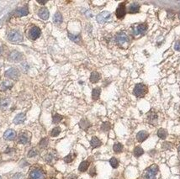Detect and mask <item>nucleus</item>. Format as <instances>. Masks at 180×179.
<instances>
[{
    "label": "nucleus",
    "mask_w": 180,
    "mask_h": 179,
    "mask_svg": "<svg viewBox=\"0 0 180 179\" xmlns=\"http://www.w3.org/2000/svg\"><path fill=\"white\" fill-rule=\"evenodd\" d=\"M158 172V167L157 165L150 166L143 174L144 179H157V174Z\"/></svg>",
    "instance_id": "1"
},
{
    "label": "nucleus",
    "mask_w": 180,
    "mask_h": 179,
    "mask_svg": "<svg viewBox=\"0 0 180 179\" xmlns=\"http://www.w3.org/2000/svg\"><path fill=\"white\" fill-rule=\"evenodd\" d=\"M115 42L119 46L125 48L129 44V37L125 33L120 32V33L117 34V35L115 36Z\"/></svg>",
    "instance_id": "2"
},
{
    "label": "nucleus",
    "mask_w": 180,
    "mask_h": 179,
    "mask_svg": "<svg viewBox=\"0 0 180 179\" xmlns=\"http://www.w3.org/2000/svg\"><path fill=\"white\" fill-rule=\"evenodd\" d=\"M147 93V87L143 83H138L135 86L134 88V94L138 98H142Z\"/></svg>",
    "instance_id": "3"
},
{
    "label": "nucleus",
    "mask_w": 180,
    "mask_h": 179,
    "mask_svg": "<svg viewBox=\"0 0 180 179\" xmlns=\"http://www.w3.org/2000/svg\"><path fill=\"white\" fill-rule=\"evenodd\" d=\"M8 39L11 42L19 43V42H21L23 41V36H22V35L19 31H17V30H12V31H10L9 33Z\"/></svg>",
    "instance_id": "4"
},
{
    "label": "nucleus",
    "mask_w": 180,
    "mask_h": 179,
    "mask_svg": "<svg viewBox=\"0 0 180 179\" xmlns=\"http://www.w3.org/2000/svg\"><path fill=\"white\" fill-rule=\"evenodd\" d=\"M147 25L146 24H137L133 26L132 32H133L134 35L138 36V35L144 34L147 31Z\"/></svg>",
    "instance_id": "5"
},
{
    "label": "nucleus",
    "mask_w": 180,
    "mask_h": 179,
    "mask_svg": "<svg viewBox=\"0 0 180 179\" xmlns=\"http://www.w3.org/2000/svg\"><path fill=\"white\" fill-rule=\"evenodd\" d=\"M29 178L31 179H45V173L40 168H34L29 172Z\"/></svg>",
    "instance_id": "6"
},
{
    "label": "nucleus",
    "mask_w": 180,
    "mask_h": 179,
    "mask_svg": "<svg viewBox=\"0 0 180 179\" xmlns=\"http://www.w3.org/2000/svg\"><path fill=\"white\" fill-rule=\"evenodd\" d=\"M41 35V29L36 26H33L30 28V29L29 30V37L35 41L36 39H38Z\"/></svg>",
    "instance_id": "7"
},
{
    "label": "nucleus",
    "mask_w": 180,
    "mask_h": 179,
    "mask_svg": "<svg viewBox=\"0 0 180 179\" xmlns=\"http://www.w3.org/2000/svg\"><path fill=\"white\" fill-rule=\"evenodd\" d=\"M111 14L108 11H104L97 16V21L98 23H104L110 19Z\"/></svg>",
    "instance_id": "8"
},
{
    "label": "nucleus",
    "mask_w": 180,
    "mask_h": 179,
    "mask_svg": "<svg viewBox=\"0 0 180 179\" xmlns=\"http://www.w3.org/2000/svg\"><path fill=\"white\" fill-rule=\"evenodd\" d=\"M19 75V71L16 68L9 69V70L6 71V72H5V76H6L7 77L10 78V79H14V80L18 78Z\"/></svg>",
    "instance_id": "9"
},
{
    "label": "nucleus",
    "mask_w": 180,
    "mask_h": 179,
    "mask_svg": "<svg viewBox=\"0 0 180 179\" xmlns=\"http://www.w3.org/2000/svg\"><path fill=\"white\" fill-rule=\"evenodd\" d=\"M125 15V5L124 3H120L116 9V16L118 19H123Z\"/></svg>",
    "instance_id": "10"
},
{
    "label": "nucleus",
    "mask_w": 180,
    "mask_h": 179,
    "mask_svg": "<svg viewBox=\"0 0 180 179\" xmlns=\"http://www.w3.org/2000/svg\"><path fill=\"white\" fill-rule=\"evenodd\" d=\"M15 136H16V133H15V131L13 130H6L4 132V135H3V138L5 140H14Z\"/></svg>",
    "instance_id": "11"
},
{
    "label": "nucleus",
    "mask_w": 180,
    "mask_h": 179,
    "mask_svg": "<svg viewBox=\"0 0 180 179\" xmlns=\"http://www.w3.org/2000/svg\"><path fill=\"white\" fill-rule=\"evenodd\" d=\"M148 136H149V134L147 131L141 130L137 135V140H138L139 142H143L145 140L147 139Z\"/></svg>",
    "instance_id": "12"
},
{
    "label": "nucleus",
    "mask_w": 180,
    "mask_h": 179,
    "mask_svg": "<svg viewBox=\"0 0 180 179\" xmlns=\"http://www.w3.org/2000/svg\"><path fill=\"white\" fill-rule=\"evenodd\" d=\"M25 120V114L24 113L19 114L16 115V117L14 119V123L15 124H22Z\"/></svg>",
    "instance_id": "13"
},
{
    "label": "nucleus",
    "mask_w": 180,
    "mask_h": 179,
    "mask_svg": "<svg viewBox=\"0 0 180 179\" xmlns=\"http://www.w3.org/2000/svg\"><path fill=\"white\" fill-rule=\"evenodd\" d=\"M9 59L12 61H19L22 59V55L19 52L14 51L13 52H11V54L9 55Z\"/></svg>",
    "instance_id": "14"
},
{
    "label": "nucleus",
    "mask_w": 180,
    "mask_h": 179,
    "mask_svg": "<svg viewBox=\"0 0 180 179\" xmlns=\"http://www.w3.org/2000/svg\"><path fill=\"white\" fill-rule=\"evenodd\" d=\"M49 15H50V14H49V11H48V9H46V8H42V9H41L39 10V16H40L41 19H44V20L48 19Z\"/></svg>",
    "instance_id": "15"
},
{
    "label": "nucleus",
    "mask_w": 180,
    "mask_h": 179,
    "mask_svg": "<svg viewBox=\"0 0 180 179\" xmlns=\"http://www.w3.org/2000/svg\"><path fill=\"white\" fill-rule=\"evenodd\" d=\"M140 11V5L137 3H133L129 7V13L130 14H137Z\"/></svg>",
    "instance_id": "16"
},
{
    "label": "nucleus",
    "mask_w": 180,
    "mask_h": 179,
    "mask_svg": "<svg viewBox=\"0 0 180 179\" xmlns=\"http://www.w3.org/2000/svg\"><path fill=\"white\" fill-rule=\"evenodd\" d=\"M147 120L149 123L153 124H156L157 123V115L153 113V112H150L147 115Z\"/></svg>",
    "instance_id": "17"
},
{
    "label": "nucleus",
    "mask_w": 180,
    "mask_h": 179,
    "mask_svg": "<svg viewBox=\"0 0 180 179\" xmlns=\"http://www.w3.org/2000/svg\"><path fill=\"white\" fill-rule=\"evenodd\" d=\"M15 14H16L17 16H19V17L25 16V15H27L29 14V9H28V8H26V7H22V8L17 9L16 12H15Z\"/></svg>",
    "instance_id": "18"
},
{
    "label": "nucleus",
    "mask_w": 180,
    "mask_h": 179,
    "mask_svg": "<svg viewBox=\"0 0 180 179\" xmlns=\"http://www.w3.org/2000/svg\"><path fill=\"white\" fill-rule=\"evenodd\" d=\"M100 79V74L97 71H94L91 73L90 76V82L92 83H96L99 81Z\"/></svg>",
    "instance_id": "19"
},
{
    "label": "nucleus",
    "mask_w": 180,
    "mask_h": 179,
    "mask_svg": "<svg viewBox=\"0 0 180 179\" xmlns=\"http://www.w3.org/2000/svg\"><path fill=\"white\" fill-rule=\"evenodd\" d=\"M90 144L92 146L93 148H97L98 146H100L102 145V142L100 141L99 139H98L97 137H93L91 139V141H90Z\"/></svg>",
    "instance_id": "20"
},
{
    "label": "nucleus",
    "mask_w": 180,
    "mask_h": 179,
    "mask_svg": "<svg viewBox=\"0 0 180 179\" xmlns=\"http://www.w3.org/2000/svg\"><path fill=\"white\" fill-rule=\"evenodd\" d=\"M19 142L20 144H24V145L27 144L29 142V137L25 133H23L19 136Z\"/></svg>",
    "instance_id": "21"
},
{
    "label": "nucleus",
    "mask_w": 180,
    "mask_h": 179,
    "mask_svg": "<svg viewBox=\"0 0 180 179\" xmlns=\"http://www.w3.org/2000/svg\"><path fill=\"white\" fill-rule=\"evenodd\" d=\"M88 166H89V162L88 161H83V162H81V164L79 165L78 170L82 172H84L88 170Z\"/></svg>",
    "instance_id": "22"
},
{
    "label": "nucleus",
    "mask_w": 180,
    "mask_h": 179,
    "mask_svg": "<svg viewBox=\"0 0 180 179\" xmlns=\"http://www.w3.org/2000/svg\"><path fill=\"white\" fill-rule=\"evenodd\" d=\"M100 94H101V89L99 87H96L93 90L92 92V98L94 100H97L98 99V98L100 96Z\"/></svg>",
    "instance_id": "23"
},
{
    "label": "nucleus",
    "mask_w": 180,
    "mask_h": 179,
    "mask_svg": "<svg viewBox=\"0 0 180 179\" xmlns=\"http://www.w3.org/2000/svg\"><path fill=\"white\" fill-rule=\"evenodd\" d=\"M157 136H158V137L160 138V139H163V140H164V139H166L167 136V132L166 130H164V129H159L158 130H157Z\"/></svg>",
    "instance_id": "24"
},
{
    "label": "nucleus",
    "mask_w": 180,
    "mask_h": 179,
    "mask_svg": "<svg viewBox=\"0 0 180 179\" xmlns=\"http://www.w3.org/2000/svg\"><path fill=\"white\" fill-rule=\"evenodd\" d=\"M53 20H54L56 24H61L62 22V15L59 12L56 13L55 15H54V18H53Z\"/></svg>",
    "instance_id": "25"
},
{
    "label": "nucleus",
    "mask_w": 180,
    "mask_h": 179,
    "mask_svg": "<svg viewBox=\"0 0 180 179\" xmlns=\"http://www.w3.org/2000/svg\"><path fill=\"white\" fill-rule=\"evenodd\" d=\"M113 149H114V152H116V153H120V152L123 151V146H122L120 143H116V144L114 145Z\"/></svg>",
    "instance_id": "26"
},
{
    "label": "nucleus",
    "mask_w": 180,
    "mask_h": 179,
    "mask_svg": "<svg viewBox=\"0 0 180 179\" xmlns=\"http://www.w3.org/2000/svg\"><path fill=\"white\" fill-rule=\"evenodd\" d=\"M143 153H144V151H143V149H142L141 146H137V147L134 149V155H135V156H137V157L141 156Z\"/></svg>",
    "instance_id": "27"
},
{
    "label": "nucleus",
    "mask_w": 180,
    "mask_h": 179,
    "mask_svg": "<svg viewBox=\"0 0 180 179\" xmlns=\"http://www.w3.org/2000/svg\"><path fill=\"white\" fill-rule=\"evenodd\" d=\"M80 127L83 129V130H87L89 126H90V123L87 120H82L80 121Z\"/></svg>",
    "instance_id": "28"
},
{
    "label": "nucleus",
    "mask_w": 180,
    "mask_h": 179,
    "mask_svg": "<svg viewBox=\"0 0 180 179\" xmlns=\"http://www.w3.org/2000/svg\"><path fill=\"white\" fill-rule=\"evenodd\" d=\"M68 36H69V38L72 41L74 42H77V43H78V42L80 41V40H81V38H80V35H72V34H68Z\"/></svg>",
    "instance_id": "29"
},
{
    "label": "nucleus",
    "mask_w": 180,
    "mask_h": 179,
    "mask_svg": "<svg viewBox=\"0 0 180 179\" xmlns=\"http://www.w3.org/2000/svg\"><path fill=\"white\" fill-rule=\"evenodd\" d=\"M110 163L111 166H112L113 168H117L118 166H119V162H118V160H117L116 158H114V157H112L110 160Z\"/></svg>",
    "instance_id": "30"
},
{
    "label": "nucleus",
    "mask_w": 180,
    "mask_h": 179,
    "mask_svg": "<svg viewBox=\"0 0 180 179\" xmlns=\"http://www.w3.org/2000/svg\"><path fill=\"white\" fill-rule=\"evenodd\" d=\"M62 115H60V114H56L53 115V123L54 124H57V123H59L62 120Z\"/></svg>",
    "instance_id": "31"
},
{
    "label": "nucleus",
    "mask_w": 180,
    "mask_h": 179,
    "mask_svg": "<svg viewBox=\"0 0 180 179\" xmlns=\"http://www.w3.org/2000/svg\"><path fill=\"white\" fill-rule=\"evenodd\" d=\"M60 132H61V128H60V127H56V128H54V129L52 130L51 135H52V136L56 137V136H57L60 134Z\"/></svg>",
    "instance_id": "32"
},
{
    "label": "nucleus",
    "mask_w": 180,
    "mask_h": 179,
    "mask_svg": "<svg viewBox=\"0 0 180 179\" xmlns=\"http://www.w3.org/2000/svg\"><path fill=\"white\" fill-rule=\"evenodd\" d=\"M101 129H102L104 131H108V130L110 129V124L108 123V122L104 123V124H102V126H101Z\"/></svg>",
    "instance_id": "33"
},
{
    "label": "nucleus",
    "mask_w": 180,
    "mask_h": 179,
    "mask_svg": "<svg viewBox=\"0 0 180 179\" xmlns=\"http://www.w3.org/2000/svg\"><path fill=\"white\" fill-rule=\"evenodd\" d=\"M72 160H73V156H72V153H70L69 155H68V156L64 158V161H65V162H67V163H70V162H72Z\"/></svg>",
    "instance_id": "34"
},
{
    "label": "nucleus",
    "mask_w": 180,
    "mask_h": 179,
    "mask_svg": "<svg viewBox=\"0 0 180 179\" xmlns=\"http://www.w3.org/2000/svg\"><path fill=\"white\" fill-rule=\"evenodd\" d=\"M9 99H3V100L1 101V107L2 108H6L9 105Z\"/></svg>",
    "instance_id": "35"
},
{
    "label": "nucleus",
    "mask_w": 180,
    "mask_h": 179,
    "mask_svg": "<svg viewBox=\"0 0 180 179\" xmlns=\"http://www.w3.org/2000/svg\"><path fill=\"white\" fill-rule=\"evenodd\" d=\"M36 154H37V152H36V150H35V149H32V150H30V151L29 152V154H28V156H29V157H33V156H36Z\"/></svg>",
    "instance_id": "36"
},
{
    "label": "nucleus",
    "mask_w": 180,
    "mask_h": 179,
    "mask_svg": "<svg viewBox=\"0 0 180 179\" xmlns=\"http://www.w3.org/2000/svg\"><path fill=\"white\" fill-rule=\"evenodd\" d=\"M47 143H48V140L46 139H43L41 141V143H40V146L41 147H46L47 146Z\"/></svg>",
    "instance_id": "37"
},
{
    "label": "nucleus",
    "mask_w": 180,
    "mask_h": 179,
    "mask_svg": "<svg viewBox=\"0 0 180 179\" xmlns=\"http://www.w3.org/2000/svg\"><path fill=\"white\" fill-rule=\"evenodd\" d=\"M174 49L177 51H180V41H177L174 45Z\"/></svg>",
    "instance_id": "38"
},
{
    "label": "nucleus",
    "mask_w": 180,
    "mask_h": 179,
    "mask_svg": "<svg viewBox=\"0 0 180 179\" xmlns=\"http://www.w3.org/2000/svg\"><path fill=\"white\" fill-rule=\"evenodd\" d=\"M22 178H23L22 174H16L14 178H13V179H21Z\"/></svg>",
    "instance_id": "39"
},
{
    "label": "nucleus",
    "mask_w": 180,
    "mask_h": 179,
    "mask_svg": "<svg viewBox=\"0 0 180 179\" xmlns=\"http://www.w3.org/2000/svg\"><path fill=\"white\" fill-rule=\"evenodd\" d=\"M90 175H91V176H94V175H95V169H94V167L93 169H91V171H90Z\"/></svg>",
    "instance_id": "40"
},
{
    "label": "nucleus",
    "mask_w": 180,
    "mask_h": 179,
    "mask_svg": "<svg viewBox=\"0 0 180 179\" xmlns=\"http://www.w3.org/2000/svg\"><path fill=\"white\" fill-rule=\"evenodd\" d=\"M38 3H41V4H45V3H46V1H45V2H41V1H38Z\"/></svg>",
    "instance_id": "41"
},
{
    "label": "nucleus",
    "mask_w": 180,
    "mask_h": 179,
    "mask_svg": "<svg viewBox=\"0 0 180 179\" xmlns=\"http://www.w3.org/2000/svg\"><path fill=\"white\" fill-rule=\"evenodd\" d=\"M179 156H180V146H179Z\"/></svg>",
    "instance_id": "42"
},
{
    "label": "nucleus",
    "mask_w": 180,
    "mask_h": 179,
    "mask_svg": "<svg viewBox=\"0 0 180 179\" xmlns=\"http://www.w3.org/2000/svg\"><path fill=\"white\" fill-rule=\"evenodd\" d=\"M179 19H180V13H179Z\"/></svg>",
    "instance_id": "43"
},
{
    "label": "nucleus",
    "mask_w": 180,
    "mask_h": 179,
    "mask_svg": "<svg viewBox=\"0 0 180 179\" xmlns=\"http://www.w3.org/2000/svg\"><path fill=\"white\" fill-rule=\"evenodd\" d=\"M0 179H2V178H1V176H0Z\"/></svg>",
    "instance_id": "44"
}]
</instances>
